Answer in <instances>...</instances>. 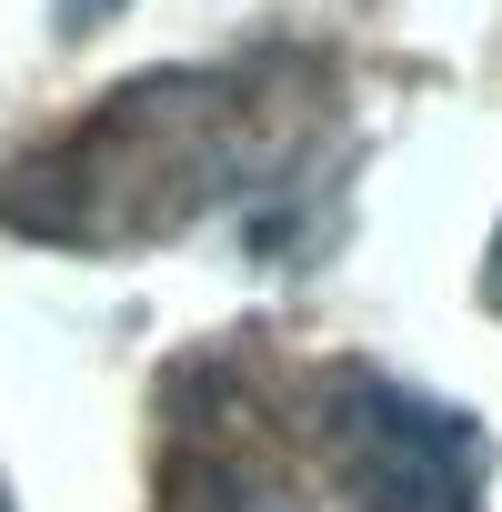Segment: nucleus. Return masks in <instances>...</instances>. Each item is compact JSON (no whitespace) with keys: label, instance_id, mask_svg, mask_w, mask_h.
Wrapping results in <instances>:
<instances>
[{"label":"nucleus","instance_id":"obj_2","mask_svg":"<svg viewBox=\"0 0 502 512\" xmlns=\"http://www.w3.org/2000/svg\"><path fill=\"white\" fill-rule=\"evenodd\" d=\"M51 11H61V31H101V21L121 11V0H51Z\"/></svg>","mask_w":502,"mask_h":512},{"label":"nucleus","instance_id":"obj_1","mask_svg":"<svg viewBox=\"0 0 502 512\" xmlns=\"http://www.w3.org/2000/svg\"><path fill=\"white\" fill-rule=\"evenodd\" d=\"M332 111L342 71L302 41L141 71L101 91L71 131L0 161V231L51 251H141L231 211L251 221V241H282V211L312 201V181H332Z\"/></svg>","mask_w":502,"mask_h":512},{"label":"nucleus","instance_id":"obj_4","mask_svg":"<svg viewBox=\"0 0 502 512\" xmlns=\"http://www.w3.org/2000/svg\"><path fill=\"white\" fill-rule=\"evenodd\" d=\"M0 512H11V482H0Z\"/></svg>","mask_w":502,"mask_h":512},{"label":"nucleus","instance_id":"obj_3","mask_svg":"<svg viewBox=\"0 0 502 512\" xmlns=\"http://www.w3.org/2000/svg\"><path fill=\"white\" fill-rule=\"evenodd\" d=\"M482 302L502 312V231H492V251H482Z\"/></svg>","mask_w":502,"mask_h":512}]
</instances>
